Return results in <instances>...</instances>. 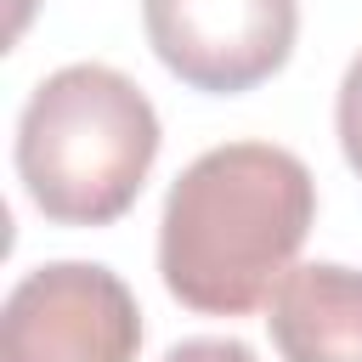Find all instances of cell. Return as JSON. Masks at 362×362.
Wrapping results in <instances>:
<instances>
[{
	"label": "cell",
	"mask_w": 362,
	"mask_h": 362,
	"mask_svg": "<svg viewBox=\"0 0 362 362\" xmlns=\"http://www.w3.org/2000/svg\"><path fill=\"white\" fill-rule=\"evenodd\" d=\"M334 130H339V153H345V164L362 175V51L351 57V68H345V79H339Z\"/></svg>",
	"instance_id": "6"
},
{
	"label": "cell",
	"mask_w": 362,
	"mask_h": 362,
	"mask_svg": "<svg viewBox=\"0 0 362 362\" xmlns=\"http://www.w3.org/2000/svg\"><path fill=\"white\" fill-rule=\"evenodd\" d=\"M317 221V181L277 141L198 153L158 215V277L198 317H249L272 300Z\"/></svg>",
	"instance_id": "1"
},
{
	"label": "cell",
	"mask_w": 362,
	"mask_h": 362,
	"mask_svg": "<svg viewBox=\"0 0 362 362\" xmlns=\"http://www.w3.org/2000/svg\"><path fill=\"white\" fill-rule=\"evenodd\" d=\"M158 113L107 62H68L17 113V181L57 226H113L158 158Z\"/></svg>",
	"instance_id": "2"
},
{
	"label": "cell",
	"mask_w": 362,
	"mask_h": 362,
	"mask_svg": "<svg viewBox=\"0 0 362 362\" xmlns=\"http://www.w3.org/2000/svg\"><path fill=\"white\" fill-rule=\"evenodd\" d=\"M164 362H255L243 339H181L164 351Z\"/></svg>",
	"instance_id": "7"
},
{
	"label": "cell",
	"mask_w": 362,
	"mask_h": 362,
	"mask_svg": "<svg viewBox=\"0 0 362 362\" xmlns=\"http://www.w3.org/2000/svg\"><path fill=\"white\" fill-rule=\"evenodd\" d=\"M283 362H362V272L339 260L288 266L266 300Z\"/></svg>",
	"instance_id": "5"
},
{
	"label": "cell",
	"mask_w": 362,
	"mask_h": 362,
	"mask_svg": "<svg viewBox=\"0 0 362 362\" xmlns=\"http://www.w3.org/2000/svg\"><path fill=\"white\" fill-rule=\"evenodd\" d=\"M141 305L96 260H45L0 305V362H136Z\"/></svg>",
	"instance_id": "3"
},
{
	"label": "cell",
	"mask_w": 362,
	"mask_h": 362,
	"mask_svg": "<svg viewBox=\"0 0 362 362\" xmlns=\"http://www.w3.org/2000/svg\"><path fill=\"white\" fill-rule=\"evenodd\" d=\"M153 57L204 96L266 85L300 34V0H141Z\"/></svg>",
	"instance_id": "4"
}]
</instances>
